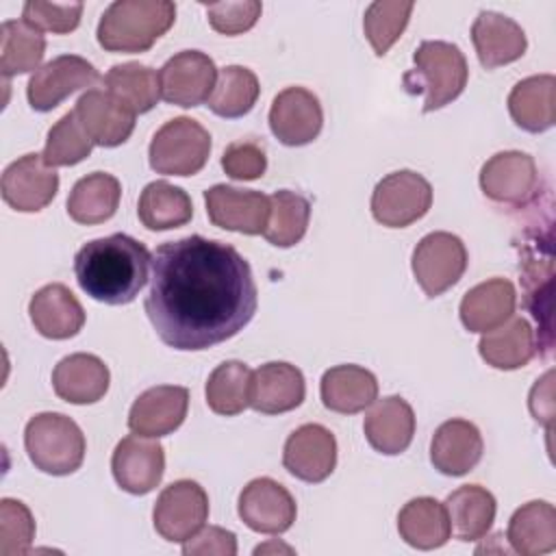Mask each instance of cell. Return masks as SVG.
I'll return each mask as SVG.
<instances>
[{
    "label": "cell",
    "mask_w": 556,
    "mask_h": 556,
    "mask_svg": "<svg viewBox=\"0 0 556 556\" xmlns=\"http://www.w3.org/2000/svg\"><path fill=\"white\" fill-rule=\"evenodd\" d=\"M517 293L510 280L491 278L471 287L460 300V321L469 332H489L513 317Z\"/></svg>",
    "instance_id": "obj_27"
},
{
    "label": "cell",
    "mask_w": 556,
    "mask_h": 556,
    "mask_svg": "<svg viewBox=\"0 0 556 556\" xmlns=\"http://www.w3.org/2000/svg\"><path fill=\"white\" fill-rule=\"evenodd\" d=\"M482 434L467 419L443 421L430 443V460L445 476H465L482 458Z\"/></svg>",
    "instance_id": "obj_25"
},
{
    "label": "cell",
    "mask_w": 556,
    "mask_h": 556,
    "mask_svg": "<svg viewBox=\"0 0 556 556\" xmlns=\"http://www.w3.org/2000/svg\"><path fill=\"white\" fill-rule=\"evenodd\" d=\"M143 308L159 339L182 352L228 341L256 313L250 263L228 243L200 235L161 243L152 254Z\"/></svg>",
    "instance_id": "obj_1"
},
{
    "label": "cell",
    "mask_w": 556,
    "mask_h": 556,
    "mask_svg": "<svg viewBox=\"0 0 556 556\" xmlns=\"http://www.w3.org/2000/svg\"><path fill=\"white\" fill-rule=\"evenodd\" d=\"M413 274L428 298L454 287L467 269L465 243L445 230L426 235L413 250Z\"/></svg>",
    "instance_id": "obj_8"
},
{
    "label": "cell",
    "mask_w": 556,
    "mask_h": 556,
    "mask_svg": "<svg viewBox=\"0 0 556 556\" xmlns=\"http://www.w3.org/2000/svg\"><path fill=\"white\" fill-rule=\"evenodd\" d=\"M267 549H287V552H293L291 547H285V545H276V543H271V545H258V547L254 549V554H263V552H267Z\"/></svg>",
    "instance_id": "obj_49"
},
{
    "label": "cell",
    "mask_w": 556,
    "mask_h": 556,
    "mask_svg": "<svg viewBox=\"0 0 556 556\" xmlns=\"http://www.w3.org/2000/svg\"><path fill=\"white\" fill-rule=\"evenodd\" d=\"M176 20L169 0H117L98 24V43L109 52H146Z\"/></svg>",
    "instance_id": "obj_3"
},
{
    "label": "cell",
    "mask_w": 556,
    "mask_h": 556,
    "mask_svg": "<svg viewBox=\"0 0 556 556\" xmlns=\"http://www.w3.org/2000/svg\"><path fill=\"white\" fill-rule=\"evenodd\" d=\"M35 330L46 339H70L85 326V311L76 295L61 282H52L35 291L28 302Z\"/></svg>",
    "instance_id": "obj_23"
},
{
    "label": "cell",
    "mask_w": 556,
    "mask_h": 556,
    "mask_svg": "<svg viewBox=\"0 0 556 556\" xmlns=\"http://www.w3.org/2000/svg\"><path fill=\"white\" fill-rule=\"evenodd\" d=\"M46 54L41 30L24 20H7L0 26V72L4 78L37 72Z\"/></svg>",
    "instance_id": "obj_37"
},
{
    "label": "cell",
    "mask_w": 556,
    "mask_h": 556,
    "mask_svg": "<svg viewBox=\"0 0 556 556\" xmlns=\"http://www.w3.org/2000/svg\"><path fill=\"white\" fill-rule=\"evenodd\" d=\"M211 154L208 130L191 117H174L165 122L150 141V167L165 176H193Z\"/></svg>",
    "instance_id": "obj_6"
},
{
    "label": "cell",
    "mask_w": 556,
    "mask_h": 556,
    "mask_svg": "<svg viewBox=\"0 0 556 556\" xmlns=\"http://www.w3.org/2000/svg\"><path fill=\"white\" fill-rule=\"evenodd\" d=\"M552 378L554 371H547L530 391V410L536 421H543L549 426L554 415V400H552Z\"/></svg>",
    "instance_id": "obj_48"
},
{
    "label": "cell",
    "mask_w": 556,
    "mask_h": 556,
    "mask_svg": "<svg viewBox=\"0 0 556 556\" xmlns=\"http://www.w3.org/2000/svg\"><path fill=\"white\" fill-rule=\"evenodd\" d=\"M430 204L432 187L413 169H400L384 176L371 193V215L387 228L410 226L428 213Z\"/></svg>",
    "instance_id": "obj_7"
},
{
    "label": "cell",
    "mask_w": 556,
    "mask_h": 556,
    "mask_svg": "<svg viewBox=\"0 0 556 556\" xmlns=\"http://www.w3.org/2000/svg\"><path fill=\"white\" fill-rule=\"evenodd\" d=\"M137 215L148 230H172L193 217V204L185 189L167 180H154L141 191Z\"/></svg>",
    "instance_id": "obj_35"
},
{
    "label": "cell",
    "mask_w": 556,
    "mask_h": 556,
    "mask_svg": "<svg viewBox=\"0 0 556 556\" xmlns=\"http://www.w3.org/2000/svg\"><path fill=\"white\" fill-rule=\"evenodd\" d=\"M122 185L113 174L93 172L83 176L70 191L67 215L76 224L93 226L111 219L119 206Z\"/></svg>",
    "instance_id": "obj_33"
},
{
    "label": "cell",
    "mask_w": 556,
    "mask_h": 556,
    "mask_svg": "<svg viewBox=\"0 0 556 556\" xmlns=\"http://www.w3.org/2000/svg\"><path fill=\"white\" fill-rule=\"evenodd\" d=\"M152 256L148 248L115 232L87 241L74 256V276L78 287L93 300L122 306L132 302L148 280Z\"/></svg>",
    "instance_id": "obj_2"
},
{
    "label": "cell",
    "mask_w": 556,
    "mask_h": 556,
    "mask_svg": "<svg viewBox=\"0 0 556 556\" xmlns=\"http://www.w3.org/2000/svg\"><path fill=\"white\" fill-rule=\"evenodd\" d=\"M400 536L417 549H434L452 536L445 504L434 497H415L404 504L397 515Z\"/></svg>",
    "instance_id": "obj_34"
},
{
    "label": "cell",
    "mask_w": 556,
    "mask_h": 556,
    "mask_svg": "<svg viewBox=\"0 0 556 556\" xmlns=\"http://www.w3.org/2000/svg\"><path fill=\"white\" fill-rule=\"evenodd\" d=\"M59 191V174L41 154L28 152L2 172V200L22 213L46 208Z\"/></svg>",
    "instance_id": "obj_13"
},
{
    "label": "cell",
    "mask_w": 556,
    "mask_h": 556,
    "mask_svg": "<svg viewBox=\"0 0 556 556\" xmlns=\"http://www.w3.org/2000/svg\"><path fill=\"white\" fill-rule=\"evenodd\" d=\"M109 367L102 358L76 352L61 358L52 371L54 393L70 404H93L109 391Z\"/></svg>",
    "instance_id": "obj_26"
},
{
    "label": "cell",
    "mask_w": 556,
    "mask_h": 556,
    "mask_svg": "<svg viewBox=\"0 0 556 556\" xmlns=\"http://www.w3.org/2000/svg\"><path fill=\"white\" fill-rule=\"evenodd\" d=\"M189 391L178 384L146 389L130 406L128 428L132 434L159 439L172 434L187 417Z\"/></svg>",
    "instance_id": "obj_19"
},
{
    "label": "cell",
    "mask_w": 556,
    "mask_h": 556,
    "mask_svg": "<svg viewBox=\"0 0 556 556\" xmlns=\"http://www.w3.org/2000/svg\"><path fill=\"white\" fill-rule=\"evenodd\" d=\"M24 447L30 463L50 476L74 473L85 460V434L63 413H37L24 430Z\"/></svg>",
    "instance_id": "obj_5"
},
{
    "label": "cell",
    "mask_w": 556,
    "mask_h": 556,
    "mask_svg": "<svg viewBox=\"0 0 556 556\" xmlns=\"http://www.w3.org/2000/svg\"><path fill=\"white\" fill-rule=\"evenodd\" d=\"M471 41L478 52V61L486 70L508 65L523 56L526 33L508 15L495 11H480L471 26Z\"/></svg>",
    "instance_id": "obj_22"
},
{
    "label": "cell",
    "mask_w": 556,
    "mask_h": 556,
    "mask_svg": "<svg viewBox=\"0 0 556 556\" xmlns=\"http://www.w3.org/2000/svg\"><path fill=\"white\" fill-rule=\"evenodd\" d=\"M480 356L495 369H519L528 365L536 352L534 330L523 317H508L497 328L482 332L478 343Z\"/></svg>",
    "instance_id": "obj_30"
},
{
    "label": "cell",
    "mask_w": 556,
    "mask_h": 556,
    "mask_svg": "<svg viewBox=\"0 0 556 556\" xmlns=\"http://www.w3.org/2000/svg\"><path fill=\"white\" fill-rule=\"evenodd\" d=\"M311 202L289 189L274 191L269 195V217L263 237L276 248L295 245L308 228Z\"/></svg>",
    "instance_id": "obj_39"
},
{
    "label": "cell",
    "mask_w": 556,
    "mask_h": 556,
    "mask_svg": "<svg viewBox=\"0 0 556 556\" xmlns=\"http://www.w3.org/2000/svg\"><path fill=\"white\" fill-rule=\"evenodd\" d=\"M206 215L213 226L243 235H263L269 217V198L261 191L213 185L204 191Z\"/></svg>",
    "instance_id": "obj_15"
},
{
    "label": "cell",
    "mask_w": 556,
    "mask_h": 556,
    "mask_svg": "<svg viewBox=\"0 0 556 556\" xmlns=\"http://www.w3.org/2000/svg\"><path fill=\"white\" fill-rule=\"evenodd\" d=\"M161 98L169 104L191 109L206 102L217 83L213 59L200 50H182L165 61L159 72Z\"/></svg>",
    "instance_id": "obj_10"
},
{
    "label": "cell",
    "mask_w": 556,
    "mask_h": 556,
    "mask_svg": "<svg viewBox=\"0 0 556 556\" xmlns=\"http://www.w3.org/2000/svg\"><path fill=\"white\" fill-rule=\"evenodd\" d=\"M222 167L235 180H256L267 169V156L254 141H235L224 150Z\"/></svg>",
    "instance_id": "obj_46"
},
{
    "label": "cell",
    "mask_w": 556,
    "mask_h": 556,
    "mask_svg": "<svg viewBox=\"0 0 556 556\" xmlns=\"http://www.w3.org/2000/svg\"><path fill=\"white\" fill-rule=\"evenodd\" d=\"M35 519L20 500H0V556H20L30 549Z\"/></svg>",
    "instance_id": "obj_43"
},
{
    "label": "cell",
    "mask_w": 556,
    "mask_h": 556,
    "mask_svg": "<svg viewBox=\"0 0 556 556\" xmlns=\"http://www.w3.org/2000/svg\"><path fill=\"white\" fill-rule=\"evenodd\" d=\"M536 185V163L519 150L497 152L480 169V189L497 204L521 206L534 195Z\"/></svg>",
    "instance_id": "obj_12"
},
{
    "label": "cell",
    "mask_w": 556,
    "mask_h": 556,
    "mask_svg": "<svg viewBox=\"0 0 556 556\" xmlns=\"http://www.w3.org/2000/svg\"><path fill=\"white\" fill-rule=\"evenodd\" d=\"M83 2H43V0H28L22 9L24 22L35 26L37 30L65 35L72 33L80 24Z\"/></svg>",
    "instance_id": "obj_44"
},
{
    "label": "cell",
    "mask_w": 556,
    "mask_h": 556,
    "mask_svg": "<svg viewBox=\"0 0 556 556\" xmlns=\"http://www.w3.org/2000/svg\"><path fill=\"white\" fill-rule=\"evenodd\" d=\"M208 519V495L195 480H176L156 497L154 530L172 543H185Z\"/></svg>",
    "instance_id": "obj_9"
},
{
    "label": "cell",
    "mask_w": 556,
    "mask_h": 556,
    "mask_svg": "<svg viewBox=\"0 0 556 556\" xmlns=\"http://www.w3.org/2000/svg\"><path fill=\"white\" fill-rule=\"evenodd\" d=\"M319 393L328 410L354 415L374 404L378 397V380L361 365H337L321 376Z\"/></svg>",
    "instance_id": "obj_28"
},
{
    "label": "cell",
    "mask_w": 556,
    "mask_h": 556,
    "mask_svg": "<svg viewBox=\"0 0 556 556\" xmlns=\"http://www.w3.org/2000/svg\"><path fill=\"white\" fill-rule=\"evenodd\" d=\"M100 80L98 70L78 54H61L41 65L28 80V104L39 111H52L74 91L93 87Z\"/></svg>",
    "instance_id": "obj_11"
},
{
    "label": "cell",
    "mask_w": 556,
    "mask_h": 556,
    "mask_svg": "<svg viewBox=\"0 0 556 556\" xmlns=\"http://www.w3.org/2000/svg\"><path fill=\"white\" fill-rule=\"evenodd\" d=\"M91 150L93 141L83 130L76 113L70 111L48 130L41 156L50 167H70L85 161Z\"/></svg>",
    "instance_id": "obj_42"
},
{
    "label": "cell",
    "mask_w": 556,
    "mask_h": 556,
    "mask_svg": "<svg viewBox=\"0 0 556 556\" xmlns=\"http://www.w3.org/2000/svg\"><path fill=\"white\" fill-rule=\"evenodd\" d=\"M513 122L528 132H543L556 124V78L536 74L519 80L508 93Z\"/></svg>",
    "instance_id": "obj_29"
},
{
    "label": "cell",
    "mask_w": 556,
    "mask_h": 556,
    "mask_svg": "<svg viewBox=\"0 0 556 556\" xmlns=\"http://www.w3.org/2000/svg\"><path fill=\"white\" fill-rule=\"evenodd\" d=\"M413 7L415 4L410 0H378L367 7L363 30L378 56H384L389 48L402 37Z\"/></svg>",
    "instance_id": "obj_41"
},
{
    "label": "cell",
    "mask_w": 556,
    "mask_h": 556,
    "mask_svg": "<svg viewBox=\"0 0 556 556\" xmlns=\"http://www.w3.org/2000/svg\"><path fill=\"white\" fill-rule=\"evenodd\" d=\"M258 93V78L252 70L243 65H226L217 74V83L211 98L206 100V106L219 117L235 119L252 111Z\"/></svg>",
    "instance_id": "obj_38"
},
{
    "label": "cell",
    "mask_w": 556,
    "mask_h": 556,
    "mask_svg": "<svg viewBox=\"0 0 556 556\" xmlns=\"http://www.w3.org/2000/svg\"><path fill=\"white\" fill-rule=\"evenodd\" d=\"M306 384L302 371L282 361H271L252 371L250 408L263 415H278L298 408L304 402Z\"/></svg>",
    "instance_id": "obj_21"
},
{
    "label": "cell",
    "mask_w": 556,
    "mask_h": 556,
    "mask_svg": "<svg viewBox=\"0 0 556 556\" xmlns=\"http://www.w3.org/2000/svg\"><path fill=\"white\" fill-rule=\"evenodd\" d=\"M74 113L96 146L115 148L122 146L135 130V113L115 100L106 89H87Z\"/></svg>",
    "instance_id": "obj_20"
},
{
    "label": "cell",
    "mask_w": 556,
    "mask_h": 556,
    "mask_svg": "<svg viewBox=\"0 0 556 556\" xmlns=\"http://www.w3.org/2000/svg\"><path fill=\"white\" fill-rule=\"evenodd\" d=\"M506 539L521 556L552 552L556 547V508L545 500L523 504L513 513Z\"/></svg>",
    "instance_id": "obj_31"
},
{
    "label": "cell",
    "mask_w": 556,
    "mask_h": 556,
    "mask_svg": "<svg viewBox=\"0 0 556 556\" xmlns=\"http://www.w3.org/2000/svg\"><path fill=\"white\" fill-rule=\"evenodd\" d=\"M415 70L404 76L408 91H424V111H437L456 100L469 78L467 59L450 41H421L413 54Z\"/></svg>",
    "instance_id": "obj_4"
},
{
    "label": "cell",
    "mask_w": 556,
    "mask_h": 556,
    "mask_svg": "<svg viewBox=\"0 0 556 556\" xmlns=\"http://www.w3.org/2000/svg\"><path fill=\"white\" fill-rule=\"evenodd\" d=\"M252 369L241 361H224L206 380V404L217 415H239L250 406Z\"/></svg>",
    "instance_id": "obj_40"
},
{
    "label": "cell",
    "mask_w": 556,
    "mask_h": 556,
    "mask_svg": "<svg viewBox=\"0 0 556 556\" xmlns=\"http://www.w3.org/2000/svg\"><path fill=\"white\" fill-rule=\"evenodd\" d=\"M369 445L387 456L402 454L415 434V413L400 395L374 400L363 421Z\"/></svg>",
    "instance_id": "obj_24"
},
{
    "label": "cell",
    "mask_w": 556,
    "mask_h": 556,
    "mask_svg": "<svg viewBox=\"0 0 556 556\" xmlns=\"http://www.w3.org/2000/svg\"><path fill=\"white\" fill-rule=\"evenodd\" d=\"M104 87L135 115L148 113L161 98L159 74L150 65L137 61L113 65L104 76Z\"/></svg>",
    "instance_id": "obj_36"
},
{
    "label": "cell",
    "mask_w": 556,
    "mask_h": 556,
    "mask_svg": "<svg viewBox=\"0 0 556 556\" xmlns=\"http://www.w3.org/2000/svg\"><path fill=\"white\" fill-rule=\"evenodd\" d=\"M452 534L458 541L482 539L495 521V497L480 484H465L452 491L445 500Z\"/></svg>",
    "instance_id": "obj_32"
},
{
    "label": "cell",
    "mask_w": 556,
    "mask_h": 556,
    "mask_svg": "<svg viewBox=\"0 0 556 556\" xmlns=\"http://www.w3.org/2000/svg\"><path fill=\"white\" fill-rule=\"evenodd\" d=\"M263 4L256 0H239V2H215L206 4V17L213 30L222 35H241L250 30L261 17Z\"/></svg>",
    "instance_id": "obj_45"
},
{
    "label": "cell",
    "mask_w": 556,
    "mask_h": 556,
    "mask_svg": "<svg viewBox=\"0 0 556 556\" xmlns=\"http://www.w3.org/2000/svg\"><path fill=\"white\" fill-rule=\"evenodd\" d=\"M115 482L132 493L146 495L159 486L165 471V452L156 439L130 434L124 437L111 456Z\"/></svg>",
    "instance_id": "obj_16"
},
{
    "label": "cell",
    "mask_w": 556,
    "mask_h": 556,
    "mask_svg": "<svg viewBox=\"0 0 556 556\" xmlns=\"http://www.w3.org/2000/svg\"><path fill=\"white\" fill-rule=\"evenodd\" d=\"M241 521L263 534L287 532L298 515L293 495L271 478H254L239 493Z\"/></svg>",
    "instance_id": "obj_14"
},
{
    "label": "cell",
    "mask_w": 556,
    "mask_h": 556,
    "mask_svg": "<svg viewBox=\"0 0 556 556\" xmlns=\"http://www.w3.org/2000/svg\"><path fill=\"white\" fill-rule=\"evenodd\" d=\"M182 554L195 556V554H217V556H235L237 554V536L230 530H224L219 526L200 528L191 539L182 543Z\"/></svg>",
    "instance_id": "obj_47"
},
{
    "label": "cell",
    "mask_w": 556,
    "mask_h": 556,
    "mask_svg": "<svg viewBox=\"0 0 556 556\" xmlns=\"http://www.w3.org/2000/svg\"><path fill=\"white\" fill-rule=\"evenodd\" d=\"M324 124V111L317 96L304 87L282 89L269 109V128L285 146L311 143Z\"/></svg>",
    "instance_id": "obj_18"
},
{
    "label": "cell",
    "mask_w": 556,
    "mask_h": 556,
    "mask_svg": "<svg viewBox=\"0 0 556 556\" xmlns=\"http://www.w3.org/2000/svg\"><path fill=\"white\" fill-rule=\"evenodd\" d=\"M285 469L304 482L326 480L337 465V439L321 424H304L285 441Z\"/></svg>",
    "instance_id": "obj_17"
}]
</instances>
